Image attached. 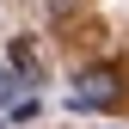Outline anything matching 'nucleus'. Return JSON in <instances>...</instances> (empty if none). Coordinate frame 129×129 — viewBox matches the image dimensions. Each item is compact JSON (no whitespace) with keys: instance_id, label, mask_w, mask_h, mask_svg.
Instances as JSON below:
<instances>
[{"instance_id":"obj_4","label":"nucleus","mask_w":129,"mask_h":129,"mask_svg":"<svg viewBox=\"0 0 129 129\" xmlns=\"http://www.w3.org/2000/svg\"><path fill=\"white\" fill-rule=\"evenodd\" d=\"M12 86H19V80H12V68H0V105L12 99Z\"/></svg>"},{"instance_id":"obj_3","label":"nucleus","mask_w":129,"mask_h":129,"mask_svg":"<svg viewBox=\"0 0 129 129\" xmlns=\"http://www.w3.org/2000/svg\"><path fill=\"white\" fill-rule=\"evenodd\" d=\"M74 12H80V0H49V19H55V25H68Z\"/></svg>"},{"instance_id":"obj_1","label":"nucleus","mask_w":129,"mask_h":129,"mask_svg":"<svg viewBox=\"0 0 129 129\" xmlns=\"http://www.w3.org/2000/svg\"><path fill=\"white\" fill-rule=\"evenodd\" d=\"M117 92H123V74H117V68H86V74L74 80V105H80V111L117 105Z\"/></svg>"},{"instance_id":"obj_2","label":"nucleus","mask_w":129,"mask_h":129,"mask_svg":"<svg viewBox=\"0 0 129 129\" xmlns=\"http://www.w3.org/2000/svg\"><path fill=\"white\" fill-rule=\"evenodd\" d=\"M12 68H31V74H37V49H31V43L19 37V43H12Z\"/></svg>"}]
</instances>
